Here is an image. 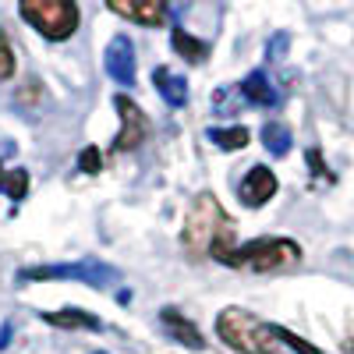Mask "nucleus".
<instances>
[{
  "instance_id": "nucleus-1",
  "label": "nucleus",
  "mask_w": 354,
  "mask_h": 354,
  "mask_svg": "<svg viewBox=\"0 0 354 354\" xmlns=\"http://www.w3.org/2000/svg\"><path fill=\"white\" fill-rule=\"evenodd\" d=\"M181 241H185V252L192 259L213 255L223 266L234 255V248H238V238H234V220L220 209V202L209 192H202V195L192 198V209L185 216Z\"/></svg>"
},
{
  "instance_id": "nucleus-2",
  "label": "nucleus",
  "mask_w": 354,
  "mask_h": 354,
  "mask_svg": "<svg viewBox=\"0 0 354 354\" xmlns=\"http://www.w3.org/2000/svg\"><path fill=\"white\" fill-rule=\"evenodd\" d=\"M216 333L227 347H234L238 354H283L277 326L262 322L259 315L230 305L216 315Z\"/></svg>"
},
{
  "instance_id": "nucleus-3",
  "label": "nucleus",
  "mask_w": 354,
  "mask_h": 354,
  "mask_svg": "<svg viewBox=\"0 0 354 354\" xmlns=\"http://www.w3.org/2000/svg\"><path fill=\"white\" fill-rule=\"evenodd\" d=\"M301 262V245L294 238H255L248 245H238L227 259L230 270H252V273H277Z\"/></svg>"
},
{
  "instance_id": "nucleus-4",
  "label": "nucleus",
  "mask_w": 354,
  "mask_h": 354,
  "mask_svg": "<svg viewBox=\"0 0 354 354\" xmlns=\"http://www.w3.org/2000/svg\"><path fill=\"white\" fill-rule=\"evenodd\" d=\"M18 15L36 28L39 36L64 43L78 32V0H18Z\"/></svg>"
},
{
  "instance_id": "nucleus-5",
  "label": "nucleus",
  "mask_w": 354,
  "mask_h": 354,
  "mask_svg": "<svg viewBox=\"0 0 354 354\" xmlns=\"http://www.w3.org/2000/svg\"><path fill=\"white\" fill-rule=\"evenodd\" d=\"M43 280H78L88 287H106L117 280V270L96 259H78V262H46V266H28L18 273V283H43Z\"/></svg>"
},
{
  "instance_id": "nucleus-6",
  "label": "nucleus",
  "mask_w": 354,
  "mask_h": 354,
  "mask_svg": "<svg viewBox=\"0 0 354 354\" xmlns=\"http://www.w3.org/2000/svg\"><path fill=\"white\" fill-rule=\"evenodd\" d=\"M113 106H117V113H121V131H117L110 153L121 156V153H131V149H138V145L145 142V135H149V121H145L142 106L135 100H128V96H117Z\"/></svg>"
},
{
  "instance_id": "nucleus-7",
  "label": "nucleus",
  "mask_w": 354,
  "mask_h": 354,
  "mask_svg": "<svg viewBox=\"0 0 354 354\" xmlns=\"http://www.w3.org/2000/svg\"><path fill=\"white\" fill-rule=\"evenodd\" d=\"M280 181H277V174L270 167H252L245 177H241V185H238V198L248 205V209H259V205H266L273 195H277Z\"/></svg>"
},
{
  "instance_id": "nucleus-8",
  "label": "nucleus",
  "mask_w": 354,
  "mask_h": 354,
  "mask_svg": "<svg viewBox=\"0 0 354 354\" xmlns=\"http://www.w3.org/2000/svg\"><path fill=\"white\" fill-rule=\"evenodd\" d=\"M106 75L117 82V85H135V46L128 36H113L110 46H106Z\"/></svg>"
},
{
  "instance_id": "nucleus-9",
  "label": "nucleus",
  "mask_w": 354,
  "mask_h": 354,
  "mask_svg": "<svg viewBox=\"0 0 354 354\" xmlns=\"http://www.w3.org/2000/svg\"><path fill=\"white\" fill-rule=\"evenodd\" d=\"M106 8L113 15H121L135 25H149V28L163 25L167 18V0H106Z\"/></svg>"
},
{
  "instance_id": "nucleus-10",
  "label": "nucleus",
  "mask_w": 354,
  "mask_h": 354,
  "mask_svg": "<svg viewBox=\"0 0 354 354\" xmlns=\"http://www.w3.org/2000/svg\"><path fill=\"white\" fill-rule=\"evenodd\" d=\"M160 322H163V330L177 340V344H185V347H192V351H202L205 347V337L198 333V326L192 319H185L177 308H163L160 312Z\"/></svg>"
},
{
  "instance_id": "nucleus-11",
  "label": "nucleus",
  "mask_w": 354,
  "mask_h": 354,
  "mask_svg": "<svg viewBox=\"0 0 354 354\" xmlns=\"http://www.w3.org/2000/svg\"><path fill=\"white\" fill-rule=\"evenodd\" d=\"M46 326H57V330H88V333H100L103 330V322L93 315V312H85V308H61V312H46L43 315Z\"/></svg>"
},
{
  "instance_id": "nucleus-12",
  "label": "nucleus",
  "mask_w": 354,
  "mask_h": 354,
  "mask_svg": "<svg viewBox=\"0 0 354 354\" xmlns=\"http://www.w3.org/2000/svg\"><path fill=\"white\" fill-rule=\"evenodd\" d=\"M153 82L160 88V96L170 103V106H185L188 103V82L181 75H174L170 68H156L153 71Z\"/></svg>"
},
{
  "instance_id": "nucleus-13",
  "label": "nucleus",
  "mask_w": 354,
  "mask_h": 354,
  "mask_svg": "<svg viewBox=\"0 0 354 354\" xmlns=\"http://www.w3.org/2000/svg\"><path fill=\"white\" fill-rule=\"evenodd\" d=\"M241 96L255 106H277V88L270 85V78H266V71H252L245 82H241Z\"/></svg>"
},
{
  "instance_id": "nucleus-14",
  "label": "nucleus",
  "mask_w": 354,
  "mask_h": 354,
  "mask_svg": "<svg viewBox=\"0 0 354 354\" xmlns=\"http://www.w3.org/2000/svg\"><path fill=\"white\" fill-rule=\"evenodd\" d=\"M170 46H174L177 57H185L188 64H202L205 57H209V46H205L202 39H195V36H188L181 25H177L174 32H170Z\"/></svg>"
},
{
  "instance_id": "nucleus-15",
  "label": "nucleus",
  "mask_w": 354,
  "mask_h": 354,
  "mask_svg": "<svg viewBox=\"0 0 354 354\" xmlns=\"http://www.w3.org/2000/svg\"><path fill=\"white\" fill-rule=\"evenodd\" d=\"M205 138H209L216 149H223V153H238V149H245L248 145V128H241V124H234V128H209L205 131Z\"/></svg>"
},
{
  "instance_id": "nucleus-16",
  "label": "nucleus",
  "mask_w": 354,
  "mask_h": 354,
  "mask_svg": "<svg viewBox=\"0 0 354 354\" xmlns=\"http://www.w3.org/2000/svg\"><path fill=\"white\" fill-rule=\"evenodd\" d=\"M262 145H266L273 156H287V153H290V128L280 124V121H270V124L262 128Z\"/></svg>"
},
{
  "instance_id": "nucleus-17",
  "label": "nucleus",
  "mask_w": 354,
  "mask_h": 354,
  "mask_svg": "<svg viewBox=\"0 0 354 354\" xmlns=\"http://www.w3.org/2000/svg\"><path fill=\"white\" fill-rule=\"evenodd\" d=\"M4 192H8V198L18 205V202L28 195V170H8V174H4Z\"/></svg>"
},
{
  "instance_id": "nucleus-18",
  "label": "nucleus",
  "mask_w": 354,
  "mask_h": 354,
  "mask_svg": "<svg viewBox=\"0 0 354 354\" xmlns=\"http://www.w3.org/2000/svg\"><path fill=\"white\" fill-rule=\"evenodd\" d=\"M277 337H280V344L283 347H290L294 354H322L315 344H308V340H301L298 333H290V330H283V326H277Z\"/></svg>"
},
{
  "instance_id": "nucleus-19",
  "label": "nucleus",
  "mask_w": 354,
  "mask_h": 354,
  "mask_svg": "<svg viewBox=\"0 0 354 354\" xmlns=\"http://www.w3.org/2000/svg\"><path fill=\"white\" fill-rule=\"evenodd\" d=\"M15 50H11V43H8V36L0 32V82H8L11 75H15Z\"/></svg>"
},
{
  "instance_id": "nucleus-20",
  "label": "nucleus",
  "mask_w": 354,
  "mask_h": 354,
  "mask_svg": "<svg viewBox=\"0 0 354 354\" xmlns=\"http://www.w3.org/2000/svg\"><path fill=\"white\" fill-rule=\"evenodd\" d=\"M100 167H103L100 149H96V145H85L82 156H78V170H85V174H100Z\"/></svg>"
},
{
  "instance_id": "nucleus-21",
  "label": "nucleus",
  "mask_w": 354,
  "mask_h": 354,
  "mask_svg": "<svg viewBox=\"0 0 354 354\" xmlns=\"http://www.w3.org/2000/svg\"><path fill=\"white\" fill-rule=\"evenodd\" d=\"M308 163H312V170H315V174H319L326 185H333V181H337V177H333V170H326V167H322V153H319V149H308Z\"/></svg>"
},
{
  "instance_id": "nucleus-22",
  "label": "nucleus",
  "mask_w": 354,
  "mask_h": 354,
  "mask_svg": "<svg viewBox=\"0 0 354 354\" xmlns=\"http://www.w3.org/2000/svg\"><path fill=\"white\" fill-rule=\"evenodd\" d=\"M8 340H11V322H4V330H0V351L8 347Z\"/></svg>"
},
{
  "instance_id": "nucleus-23",
  "label": "nucleus",
  "mask_w": 354,
  "mask_h": 354,
  "mask_svg": "<svg viewBox=\"0 0 354 354\" xmlns=\"http://www.w3.org/2000/svg\"><path fill=\"white\" fill-rule=\"evenodd\" d=\"M0 192H4V167H0Z\"/></svg>"
},
{
  "instance_id": "nucleus-24",
  "label": "nucleus",
  "mask_w": 354,
  "mask_h": 354,
  "mask_svg": "<svg viewBox=\"0 0 354 354\" xmlns=\"http://www.w3.org/2000/svg\"><path fill=\"white\" fill-rule=\"evenodd\" d=\"M351 351H354V340H351Z\"/></svg>"
},
{
  "instance_id": "nucleus-25",
  "label": "nucleus",
  "mask_w": 354,
  "mask_h": 354,
  "mask_svg": "<svg viewBox=\"0 0 354 354\" xmlns=\"http://www.w3.org/2000/svg\"><path fill=\"white\" fill-rule=\"evenodd\" d=\"M96 354H103V351H96Z\"/></svg>"
}]
</instances>
